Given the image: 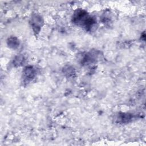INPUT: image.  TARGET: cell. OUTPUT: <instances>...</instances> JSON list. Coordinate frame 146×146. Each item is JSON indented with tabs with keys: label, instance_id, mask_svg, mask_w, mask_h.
<instances>
[{
	"label": "cell",
	"instance_id": "cell-2",
	"mask_svg": "<svg viewBox=\"0 0 146 146\" xmlns=\"http://www.w3.org/2000/svg\"><path fill=\"white\" fill-rule=\"evenodd\" d=\"M34 70L32 67H27L24 71L25 78L28 80L33 79L34 75Z\"/></svg>",
	"mask_w": 146,
	"mask_h": 146
},
{
	"label": "cell",
	"instance_id": "cell-1",
	"mask_svg": "<svg viewBox=\"0 0 146 146\" xmlns=\"http://www.w3.org/2000/svg\"><path fill=\"white\" fill-rule=\"evenodd\" d=\"M74 22L78 25L85 26L86 28H91L95 23V21L91 17H90L87 13L83 11H77L73 17Z\"/></svg>",
	"mask_w": 146,
	"mask_h": 146
},
{
	"label": "cell",
	"instance_id": "cell-3",
	"mask_svg": "<svg viewBox=\"0 0 146 146\" xmlns=\"http://www.w3.org/2000/svg\"><path fill=\"white\" fill-rule=\"evenodd\" d=\"M35 19H33L32 21V25L33 26L34 29H36V32L37 31V29H39L41 25V19L40 18H39L38 17H35L34 18Z\"/></svg>",
	"mask_w": 146,
	"mask_h": 146
},
{
	"label": "cell",
	"instance_id": "cell-4",
	"mask_svg": "<svg viewBox=\"0 0 146 146\" xmlns=\"http://www.w3.org/2000/svg\"><path fill=\"white\" fill-rule=\"evenodd\" d=\"M14 40H15V39H14V38H12V39H11V41H14ZM16 42H17L16 41L14 42V43H13V46H14V47L15 46V45L16 44H15V43H16Z\"/></svg>",
	"mask_w": 146,
	"mask_h": 146
}]
</instances>
